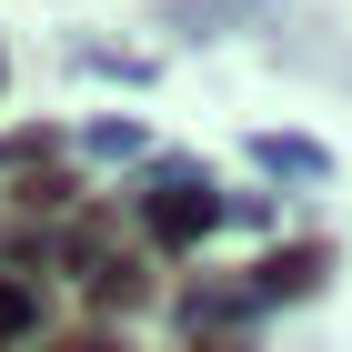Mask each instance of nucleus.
Segmentation results:
<instances>
[{
	"mask_svg": "<svg viewBox=\"0 0 352 352\" xmlns=\"http://www.w3.org/2000/svg\"><path fill=\"white\" fill-rule=\"evenodd\" d=\"M201 221H212V201H191V191H171V201H162V221H151V232H162V242H191Z\"/></svg>",
	"mask_w": 352,
	"mask_h": 352,
	"instance_id": "1",
	"label": "nucleus"
}]
</instances>
